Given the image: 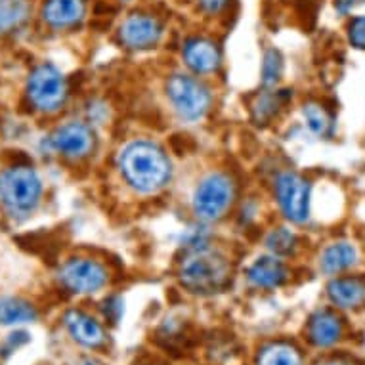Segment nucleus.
I'll return each instance as SVG.
<instances>
[{
    "mask_svg": "<svg viewBox=\"0 0 365 365\" xmlns=\"http://www.w3.org/2000/svg\"><path fill=\"white\" fill-rule=\"evenodd\" d=\"M119 168L126 184L140 193H155L170 180V161L153 142L136 140L119 155Z\"/></svg>",
    "mask_w": 365,
    "mask_h": 365,
    "instance_id": "f257e3e1",
    "label": "nucleus"
},
{
    "mask_svg": "<svg viewBox=\"0 0 365 365\" xmlns=\"http://www.w3.org/2000/svg\"><path fill=\"white\" fill-rule=\"evenodd\" d=\"M180 283L193 294H215L230 282V264L209 247L190 249L180 262Z\"/></svg>",
    "mask_w": 365,
    "mask_h": 365,
    "instance_id": "f03ea898",
    "label": "nucleus"
},
{
    "mask_svg": "<svg viewBox=\"0 0 365 365\" xmlns=\"http://www.w3.org/2000/svg\"><path fill=\"white\" fill-rule=\"evenodd\" d=\"M42 195L41 176L31 167H12L0 173V203L12 215H31Z\"/></svg>",
    "mask_w": 365,
    "mask_h": 365,
    "instance_id": "7ed1b4c3",
    "label": "nucleus"
},
{
    "mask_svg": "<svg viewBox=\"0 0 365 365\" xmlns=\"http://www.w3.org/2000/svg\"><path fill=\"white\" fill-rule=\"evenodd\" d=\"M235 199V184L227 174L212 173L193 193V212L199 220L215 222L226 215Z\"/></svg>",
    "mask_w": 365,
    "mask_h": 365,
    "instance_id": "20e7f679",
    "label": "nucleus"
},
{
    "mask_svg": "<svg viewBox=\"0 0 365 365\" xmlns=\"http://www.w3.org/2000/svg\"><path fill=\"white\" fill-rule=\"evenodd\" d=\"M167 96L180 119L190 123L203 119L210 108L209 88L199 83L197 78L182 73H176L168 78Z\"/></svg>",
    "mask_w": 365,
    "mask_h": 365,
    "instance_id": "39448f33",
    "label": "nucleus"
},
{
    "mask_svg": "<svg viewBox=\"0 0 365 365\" xmlns=\"http://www.w3.org/2000/svg\"><path fill=\"white\" fill-rule=\"evenodd\" d=\"M27 98L38 111L54 113L67 98L66 77L52 63L38 66L27 81Z\"/></svg>",
    "mask_w": 365,
    "mask_h": 365,
    "instance_id": "423d86ee",
    "label": "nucleus"
},
{
    "mask_svg": "<svg viewBox=\"0 0 365 365\" xmlns=\"http://www.w3.org/2000/svg\"><path fill=\"white\" fill-rule=\"evenodd\" d=\"M61 285L73 294H94L109 282V272L92 258H71L60 268Z\"/></svg>",
    "mask_w": 365,
    "mask_h": 365,
    "instance_id": "0eeeda50",
    "label": "nucleus"
},
{
    "mask_svg": "<svg viewBox=\"0 0 365 365\" xmlns=\"http://www.w3.org/2000/svg\"><path fill=\"white\" fill-rule=\"evenodd\" d=\"M276 199L285 218L304 224L310 218V182L297 173H282L276 178Z\"/></svg>",
    "mask_w": 365,
    "mask_h": 365,
    "instance_id": "6e6552de",
    "label": "nucleus"
},
{
    "mask_svg": "<svg viewBox=\"0 0 365 365\" xmlns=\"http://www.w3.org/2000/svg\"><path fill=\"white\" fill-rule=\"evenodd\" d=\"M50 148L67 159H83L94 148V132L86 123L71 120L50 134Z\"/></svg>",
    "mask_w": 365,
    "mask_h": 365,
    "instance_id": "1a4fd4ad",
    "label": "nucleus"
},
{
    "mask_svg": "<svg viewBox=\"0 0 365 365\" xmlns=\"http://www.w3.org/2000/svg\"><path fill=\"white\" fill-rule=\"evenodd\" d=\"M163 25L157 18L145 16V14H132L120 25L119 38L126 48L145 50L155 46L161 41Z\"/></svg>",
    "mask_w": 365,
    "mask_h": 365,
    "instance_id": "9d476101",
    "label": "nucleus"
},
{
    "mask_svg": "<svg viewBox=\"0 0 365 365\" xmlns=\"http://www.w3.org/2000/svg\"><path fill=\"white\" fill-rule=\"evenodd\" d=\"M63 325H66L67 333L77 344L90 350H96L106 344V331L103 325L98 322L96 317L83 310H67L63 314Z\"/></svg>",
    "mask_w": 365,
    "mask_h": 365,
    "instance_id": "9b49d317",
    "label": "nucleus"
},
{
    "mask_svg": "<svg viewBox=\"0 0 365 365\" xmlns=\"http://www.w3.org/2000/svg\"><path fill=\"white\" fill-rule=\"evenodd\" d=\"M344 335L342 317L333 310L314 312L306 325V336L312 346L331 348L341 341Z\"/></svg>",
    "mask_w": 365,
    "mask_h": 365,
    "instance_id": "f8f14e48",
    "label": "nucleus"
},
{
    "mask_svg": "<svg viewBox=\"0 0 365 365\" xmlns=\"http://www.w3.org/2000/svg\"><path fill=\"white\" fill-rule=\"evenodd\" d=\"M184 61L197 75H207L220 66V50L215 42L203 36H195L184 44Z\"/></svg>",
    "mask_w": 365,
    "mask_h": 365,
    "instance_id": "ddd939ff",
    "label": "nucleus"
},
{
    "mask_svg": "<svg viewBox=\"0 0 365 365\" xmlns=\"http://www.w3.org/2000/svg\"><path fill=\"white\" fill-rule=\"evenodd\" d=\"M289 279V272L282 260L277 257H260L251 264V268L247 269V282L251 283L255 289H272L282 287L283 283Z\"/></svg>",
    "mask_w": 365,
    "mask_h": 365,
    "instance_id": "4468645a",
    "label": "nucleus"
},
{
    "mask_svg": "<svg viewBox=\"0 0 365 365\" xmlns=\"http://www.w3.org/2000/svg\"><path fill=\"white\" fill-rule=\"evenodd\" d=\"M84 0H46L42 6V19L54 29H67L84 18Z\"/></svg>",
    "mask_w": 365,
    "mask_h": 365,
    "instance_id": "2eb2a0df",
    "label": "nucleus"
},
{
    "mask_svg": "<svg viewBox=\"0 0 365 365\" xmlns=\"http://www.w3.org/2000/svg\"><path fill=\"white\" fill-rule=\"evenodd\" d=\"M327 297L336 308L352 310L365 300V283L359 277H336L327 285Z\"/></svg>",
    "mask_w": 365,
    "mask_h": 365,
    "instance_id": "dca6fc26",
    "label": "nucleus"
},
{
    "mask_svg": "<svg viewBox=\"0 0 365 365\" xmlns=\"http://www.w3.org/2000/svg\"><path fill=\"white\" fill-rule=\"evenodd\" d=\"M356 264H358V251L352 243H346V241H339V243L329 245L319 258V268L327 276L346 272Z\"/></svg>",
    "mask_w": 365,
    "mask_h": 365,
    "instance_id": "f3484780",
    "label": "nucleus"
},
{
    "mask_svg": "<svg viewBox=\"0 0 365 365\" xmlns=\"http://www.w3.org/2000/svg\"><path fill=\"white\" fill-rule=\"evenodd\" d=\"M38 317V312L31 302L16 297H0V327H16V325L33 324Z\"/></svg>",
    "mask_w": 365,
    "mask_h": 365,
    "instance_id": "a211bd4d",
    "label": "nucleus"
},
{
    "mask_svg": "<svg viewBox=\"0 0 365 365\" xmlns=\"http://www.w3.org/2000/svg\"><path fill=\"white\" fill-rule=\"evenodd\" d=\"M255 365H302V352L287 341L268 342L257 352Z\"/></svg>",
    "mask_w": 365,
    "mask_h": 365,
    "instance_id": "6ab92c4d",
    "label": "nucleus"
},
{
    "mask_svg": "<svg viewBox=\"0 0 365 365\" xmlns=\"http://www.w3.org/2000/svg\"><path fill=\"white\" fill-rule=\"evenodd\" d=\"M27 16H29L27 0H0V33L19 27Z\"/></svg>",
    "mask_w": 365,
    "mask_h": 365,
    "instance_id": "aec40b11",
    "label": "nucleus"
},
{
    "mask_svg": "<svg viewBox=\"0 0 365 365\" xmlns=\"http://www.w3.org/2000/svg\"><path fill=\"white\" fill-rule=\"evenodd\" d=\"M302 115H304V120L308 128H310L316 136H327L333 128V119L331 115L324 109V106H319L316 102L304 103L302 108Z\"/></svg>",
    "mask_w": 365,
    "mask_h": 365,
    "instance_id": "412c9836",
    "label": "nucleus"
},
{
    "mask_svg": "<svg viewBox=\"0 0 365 365\" xmlns=\"http://www.w3.org/2000/svg\"><path fill=\"white\" fill-rule=\"evenodd\" d=\"M297 235L287 227H276L266 237V247L274 257H289L297 251Z\"/></svg>",
    "mask_w": 365,
    "mask_h": 365,
    "instance_id": "4be33fe9",
    "label": "nucleus"
},
{
    "mask_svg": "<svg viewBox=\"0 0 365 365\" xmlns=\"http://www.w3.org/2000/svg\"><path fill=\"white\" fill-rule=\"evenodd\" d=\"M279 103H282V94L276 92V94H272V92H264L260 96L255 100L252 103V119L257 125L260 123H268L274 115L277 113V109H279Z\"/></svg>",
    "mask_w": 365,
    "mask_h": 365,
    "instance_id": "5701e85b",
    "label": "nucleus"
},
{
    "mask_svg": "<svg viewBox=\"0 0 365 365\" xmlns=\"http://www.w3.org/2000/svg\"><path fill=\"white\" fill-rule=\"evenodd\" d=\"M283 73V60L277 50H268L264 54L262 61V83L264 86H276L277 81L282 78Z\"/></svg>",
    "mask_w": 365,
    "mask_h": 365,
    "instance_id": "b1692460",
    "label": "nucleus"
},
{
    "mask_svg": "<svg viewBox=\"0 0 365 365\" xmlns=\"http://www.w3.org/2000/svg\"><path fill=\"white\" fill-rule=\"evenodd\" d=\"M348 38L352 42V46L365 50V16L352 19V24L348 27Z\"/></svg>",
    "mask_w": 365,
    "mask_h": 365,
    "instance_id": "393cba45",
    "label": "nucleus"
},
{
    "mask_svg": "<svg viewBox=\"0 0 365 365\" xmlns=\"http://www.w3.org/2000/svg\"><path fill=\"white\" fill-rule=\"evenodd\" d=\"M103 316L108 317L111 324H117L123 316V300L119 297H109L106 302H103Z\"/></svg>",
    "mask_w": 365,
    "mask_h": 365,
    "instance_id": "a878e982",
    "label": "nucleus"
},
{
    "mask_svg": "<svg viewBox=\"0 0 365 365\" xmlns=\"http://www.w3.org/2000/svg\"><path fill=\"white\" fill-rule=\"evenodd\" d=\"M199 4L207 14H218L226 8L227 0H199Z\"/></svg>",
    "mask_w": 365,
    "mask_h": 365,
    "instance_id": "bb28decb",
    "label": "nucleus"
},
{
    "mask_svg": "<svg viewBox=\"0 0 365 365\" xmlns=\"http://www.w3.org/2000/svg\"><path fill=\"white\" fill-rule=\"evenodd\" d=\"M27 341H29V335H27L25 331H16V333H12V335L8 336V344L12 348H19Z\"/></svg>",
    "mask_w": 365,
    "mask_h": 365,
    "instance_id": "cd10ccee",
    "label": "nucleus"
},
{
    "mask_svg": "<svg viewBox=\"0 0 365 365\" xmlns=\"http://www.w3.org/2000/svg\"><path fill=\"white\" fill-rule=\"evenodd\" d=\"M316 365H354L350 359L344 358H331V359H324V361H319Z\"/></svg>",
    "mask_w": 365,
    "mask_h": 365,
    "instance_id": "c85d7f7f",
    "label": "nucleus"
},
{
    "mask_svg": "<svg viewBox=\"0 0 365 365\" xmlns=\"http://www.w3.org/2000/svg\"><path fill=\"white\" fill-rule=\"evenodd\" d=\"M77 365H100V364H98V361H94V359L86 358V359H83V361H78Z\"/></svg>",
    "mask_w": 365,
    "mask_h": 365,
    "instance_id": "c756f323",
    "label": "nucleus"
},
{
    "mask_svg": "<svg viewBox=\"0 0 365 365\" xmlns=\"http://www.w3.org/2000/svg\"><path fill=\"white\" fill-rule=\"evenodd\" d=\"M140 365H159V364H153V361H150V364H140Z\"/></svg>",
    "mask_w": 365,
    "mask_h": 365,
    "instance_id": "7c9ffc66",
    "label": "nucleus"
},
{
    "mask_svg": "<svg viewBox=\"0 0 365 365\" xmlns=\"http://www.w3.org/2000/svg\"><path fill=\"white\" fill-rule=\"evenodd\" d=\"M350 2H352V0H350Z\"/></svg>",
    "mask_w": 365,
    "mask_h": 365,
    "instance_id": "2f4dec72",
    "label": "nucleus"
}]
</instances>
